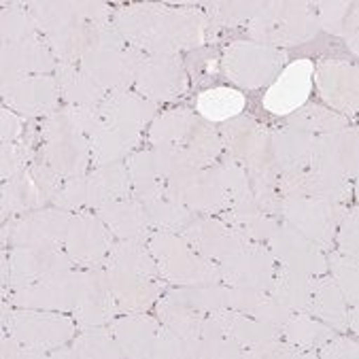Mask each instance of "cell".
Returning a JSON list of instances; mask_svg holds the SVG:
<instances>
[{"instance_id":"cell-1","label":"cell","mask_w":359,"mask_h":359,"mask_svg":"<svg viewBox=\"0 0 359 359\" xmlns=\"http://www.w3.org/2000/svg\"><path fill=\"white\" fill-rule=\"evenodd\" d=\"M132 49H147L151 55H177L204 43L206 18L191 9L168 7H130L113 18Z\"/></svg>"},{"instance_id":"cell-2","label":"cell","mask_w":359,"mask_h":359,"mask_svg":"<svg viewBox=\"0 0 359 359\" xmlns=\"http://www.w3.org/2000/svg\"><path fill=\"white\" fill-rule=\"evenodd\" d=\"M147 249L156 259L160 276L168 283L196 287L222 283L219 266L212 259L200 255L181 234L175 232H151Z\"/></svg>"},{"instance_id":"cell-3","label":"cell","mask_w":359,"mask_h":359,"mask_svg":"<svg viewBox=\"0 0 359 359\" xmlns=\"http://www.w3.org/2000/svg\"><path fill=\"white\" fill-rule=\"evenodd\" d=\"M317 30V15L304 3H262V9L249 22V32L259 45L278 49L300 45L313 39Z\"/></svg>"},{"instance_id":"cell-4","label":"cell","mask_w":359,"mask_h":359,"mask_svg":"<svg viewBox=\"0 0 359 359\" xmlns=\"http://www.w3.org/2000/svg\"><path fill=\"white\" fill-rule=\"evenodd\" d=\"M43 134H45L43 164H47L62 179L83 177L92 160L90 138L70 126L66 109L47 115Z\"/></svg>"},{"instance_id":"cell-5","label":"cell","mask_w":359,"mask_h":359,"mask_svg":"<svg viewBox=\"0 0 359 359\" xmlns=\"http://www.w3.org/2000/svg\"><path fill=\"white\" fill-rule=\"evenodd\" d=\"M3 321L7 332L26 346V357H45L47 351L64 346L77 327L75 319L34 309L9 315L5 306Z\"/></svg>"},{"instance_id":"cell-6","label":"cell","mask_w":359,"mask_h":359,"mask_svg":"<svg viewBox=\"0 0 359 359\" xmlns=\"http://www.w3.org/2000/svg\"><path fill=\"white\" fill-rule=\"evenodd\" d=\"M73 266L75 262L68 257L64 247L18 245L11 251H3V283L18 292L60 272L73 270Z\"/></svg>"},{"instance_id":"cell-7","label":"cell","mask_w":359,"mask_h":359,"mask_svg":"<svg viewBox=\"0 0 359 359\" xmlns=\"http://www.w3.org/2000/svg\"><path fill=\"white\" fill-rule=\"evenodd\" d=\"M166 198L183 204L198 215H212L228 210L230 194L224 175L217 166L187 168L166 181Z\"/></svg>"},{"instance_id":"cell-8","label":"cell","mask_w":359,"mask_h":359,"mask_svg":"<svg viewBox=\"0 0 359 359\" xmlns=\"http://www.w3.org/2000/svg\"><path fill=\"white\" fill-rule=\"evenodd\" d=\"M94 283V272L66 270L41 283H34L11 296V304L34 311H75L90 285Z\"/></svg>"},{"instance_id":"cell-9","label":"cell","mask_w":359,"mask_h":359,"mask_svg":"<svg viewBox=\"0 0 359 359\" xmlns=\"http://www.w3.org/2000/svg\"><path fill=\"white\" fill-rule=\"evenodd\" d=\"M285 51L259 43H232L224 53L226 75L243 88H262L285 66Z\"/></svg>"},{"instance_id":"cell-10","label":"cell","mask_w":359,"mask_h":359,"mask_svg":"<svg viewBox=\"0 0 359 359\" xmlns=\"http://www.w3.org/2000/svg\"><path fill=\"white\" fill-rule=\"evenodd\" d=\"M280 212L287 224L321 249L334 245L336 230L346 217L342 204H330L315 198H283Z\"/></svg>"},{"instance_id":"cell-11","label":"cell","mask_w":359,"mask_h":359,"mask_svg":"<svg viewBox=\"0 0 359 359\" xmlns=\"http://www.w3.org/2000/svg\"><path fill=\"white\" fill-rule=\"evenodd\" d=\"M226 145L232 154V162L241 164L249 177L276 175L272 160L270 132L249 117H236L224 126Z\"/></svg>"},{"instance_id":"cell-12","label":"cell","mask_w":359,"mask_h":359,"mask_svg":"<svg viewBox=\"0 0 359 359\" xmlns=\"http://www.w3.org/2000/svg\"><path fill=\"white\" fill-rule=\"evenodd\" d=\"M274 272H276V259L272 251L253 243L219 259L222 280L228 287H236V290L270 292Z\"/></svg>"},{"instance_id":"cell-13","label":"cell","mask_w":359,"mask_h":359,"mask_svg":"<svg viewBox=\"0 0 359 359\" xmlns=\"http://www.w3.org/2000/svg\"><path fill=\"white\" fill-rule=\"evenodd\" d=\"M113 247V232L96 215L79 212L70 217L64 251L83 268H102Z\"/></svg>"},{"instance_id":"cell-14","label":"cell","mask_w":359,"mask_h":359,"mask_svg":"<svg viewBox=\"0 0 359 359\" xmlns=\"http://www.w3.org/2000/svg\"><path fill=\"white\" fill-rule=\"evenodd\" d=\"M147 55H142L138 49L121 47V49H98L90 51L81 57L79 68L90 75L104 92H119L130 90L136 81V73Z\"/></svg>"},{"instance_id":"cell-15","label":"cell","mask_w":359,"mask_h":359,"mask_svg":"<svg viewBox=\"0 0 359 359\" xmlns=\"http://www.w3.org/2000/svg\"><path fill=\"white\" fill-rule=\"evenodd\" d=\"M181 236L204 257L208 259H224L232 253H236L238 249H243L245 245H249L251 241L238 232L234 226H230L224 219H215L210 215H200V217H194L187 228L181 232Z\"/></svg>"},{"instance_id":"cell-16","label":"cell","mask_w":359,"mask_h":359,"mask_svg":"<svg viewBox=\"0 0 359 359\" xmlns=\"http://www.w3.org/2000/svg\"><path fill=\"white\" fill-rule=\"evenodd\" d=\"M134 86L142 98L151 102L172 100L185 92L187 77L177 55H151L140 64Z\"/></svg>"},{"instance_id":"cell-17","label":"cell","mask_w":359,"mask_h":359,"mask_svg":"<svg viewBox=\"0 0 359 359\" xmlns=\"http://www.w3.org/2000/svg\"><path fill=\"white\" fill-rule=\"evenodd\" d=\"M268 243L274 259H278L285 268L309 276H321L327 270V257L323 255L321 247L302 236L290 224L278 226Z\"/></svg>"},{"instance_id":"cell-18","label":"cell","mask_w":359,"mask_h":359,"mask_svg":"<svg viewBox=\"0 0 359 359\" xmlns=\"http://www.w3.org/2000/svg\"><path fill=\"white\" fill-rule=\"evenodd\" d=\"M313 73L315 64L309 60H298L285 66L276 81L270 86L268 94L264 96V107L274 115L296 113L309 100L313 88Z\"/></svg>"},{"instance_id":"cell-19","label":"cell","mask_w":359,"mask_h":359,"mask_svg":"<svg viewBox=\"0 0 359 359\" xmlns=\"http://www.w3.org/2000/svg\"><path fill=\"white\" fill-rule=\"evenodd\" d=\"M68 210H36L20 217L13 228H7L3 234L5 241H11L13 247L18 245H47V247H64L68 224Z\"/></svg>"},{"instance_id":"cell-20","label":"cell","mask_w":359,"mask_h":359,"mask_svg":"<svg viewBox=\"0 0 359 359\" xmlns=\"http://www.w3.org/2000/svg\"><path fill=\"white\" fill-rule=\"evenodd\" d=\"M26 9L45 36L75 24L111 22V7L104 3H30Z\"/></svg>"},{"instance_id":"cell-21","label":"cell","mask_w":359,"mask_h":359,"mask_svg":"<svg viewBox=\"0 0 359 359\" xmlns=\"http://www.w3.org/2000/svg\"><path fill=\"white\" fill-rule=\"evenodd\" d=\"M311 168L338 175L346 181L357 177V130L342 128L315 138Z\"/></svg>"},{"instance_id":"cell-22","label":"cell","mask_w":359,"mask_h":359,"mask_svg":"<svg viewBox=\"0 0 359 359\" xmlns=\"http://www.w3.org/2000/svg\"><path fill=\"white\" fill-rule=\"evenodd\" d=\"M98 274L121 313H145L160 298V285L156 278L136 276L109 266L98 268Z\"/></svg>"},{"instance_id":"cell-23","label":"cell","mask_w":359,"mask_h":359,"mask_svg":"<svg viewBox=\"0 0 359 359\" xmlns=\"http://www.w3.org/2000/svg\"><path fill=\"white\" fill-rule=\"evenodd\" d=\"M313 79L321 98L332 104L336 111L344 115H353L357 111V68L342 60H325L321 62Z\"/></svg>"},{"instance_id":"cell-24","label":"cell","mask_w":359,"mask_h":359,"mask_svg":"<svg viewBox=\"0 0 359 359\" xmlns=\"http://www.w3.org/2000/svg\"><path fill=\"white\" fill-rule=\"evenodd\" d=\"M109 330L113 332L123 357H156V348L164 325L160 319H151L145 313H128L117 315Z\"/></svg>"},{"instance_id":"cell-25","label":"cell","mask_w":359,"mask_h":359,"mask_svg":"<svg viewBox=\"0 0 359 359\" xmlns=\"http://www.w3.org/2000/svg\"><path fill=\"white\" fill-rule=\"evenodd\" d=\"M3 98L11 111L22 115H49V111L60 100V88L53 77L36 75V77H24L15 79L7 86H3Z\"/></svg>"},{"instance_id":"cell-26","label":"cell","mask_w":359,"mask_h":359,"mask_svg":"<svg viewBox=\"0 0 359 359\" xmlns=\"http://www.w3.org/2000/svg\"><path fill=\"white\" fill-rule=\"evenodd\" d=\"M53 66V53L45 41L32 36L20 43H3V86L24 77L45 75Z\"/></svg>"},{"instance_id":"cell-27","label":"cell","mask_w":359,"mask_h":359,"mask_svg":"<svg viewBox=\"0 0 359 359\" xmlns=\"http://www.w3.org/2000/svg\"><path fill=\"white\" fill-rule=\"evenodd\" d=\"M100 117L107 126H115L130 132H142L156 117V102L142 98L140 94H132L130 90H119L107 94V98L98 107Z\"/></svg>"},{"instance_id":"cell-28","label":"cell","mask_w":359,"mask_h":359,"mask_svg":"<svg viewBox=\"0 0 359 359\" xmlns=\"http://www.w3.org/2000/svg\"><path fill=\"white\" fill-rule=\"evenodd\" d=\"M98 217L113 232V236L121 241H140L147 243L151 236V224L147 217L145 204L132 198L113 200L98 208Z\"/></svg>"},{"instance_id":"cell-29","label":"cell","mask_w":359,"mask_h":359,"mask_svg":"<svg viewBox=\"0 0 359 359\" xmlns=\"http://www.w3.org/2000/svg\"><path fill=\"white\" fill-rule=\"evenodd\" d=\"M315 138L317 136H313L300 128H294V126L274 130L270 134L274 166L283 168V172H296V170L311 168Z\"/></svg>"},{"instance_id":"cell-30","label":"cell","mask_w":359,"mask_h":359,"mask_svg":"<svg viewBox=\"0 0 359 359\" xmlns=\"http://www.w3.org/2000/svg\"><path fill=\"white\" fill-rule=\"evenodd\" d=\"M126 166L130 172V181H132V194H130L132 200L140 204H149L166 196V179L162 177L151 156V149L132 154Z\"/></svg>"},{"instance_id":"cell-31","label":"cell","mask_w":359,"mask_h":359,"mask_svg":"<svg viewBox=\"0 0 359 359\" xmlns=\"http://www.w3.org/2000/svg\"><path fill=\"white\" fill-rule=\"evenodd\" d=\"M55 81L60 88V96L68 104L77 107H100L107 98V92L79 68V64H57Z\"/></svg>"},{"instance_id":"cell-32","label":"cell","mask_w":359,"mask_h":359,"mask_svg":"<svg viewBox=\"0 0 359 359\" xmlns=\"http://www.w3.org/2000/svg\"><path fill=\"white\" fill-rule=\"evenodd\" d=\"M73 315H75L79 330L109 325L117 315H121L115 298L109 294L98 270L94 272V283L90 285V290L86 292V296L81 298V302L77 304Z\"/></svg>"},{"instance_id":"cell-33","label":"cell","mask_w":359,"mask_h":359,"mask_svg":"<svg viewBox=\"0 0 359 359\" xmlns=\"http://www.w3.org/2000/svg\"><path fill=\"white\" fill-rule=\"evenodd\" d=\"M313 278L315 276L290 270L285 266H276L274 280L268 294L292 313H309L313 300Z\"/></svg>"},{"instance_id":"cell-34","label":"cell","mask_w":359,"mask_h":359,"mask_svg":"<svg viewBox=\"0 0 359 359\" xmlns=\"http://www.w3.org/2000/svg\"><path fill=\"white\" fill-rule=\"evenodd\" d=\"M346 306L348 304L332 276H321L319 280L317 276L313 278V300H311L309 315L330 323V327L334 330H346V321H348Z\"/></svg>"},{"instance_id":"cell-35","label":"cell","mask_w":359,"mask_h":359,"mask_svg":"<svg viewBox=\"0 0 359 359\" xmlns=\"http://www.w3.org/2000/svg\"><path fill=\"white\" fill-rule=\"evenodd\" d=\"M212 317L217 319V323L222 325L226 336L232 338L243 351L280 336L278 330L253 319L251 315H245V313H238V311H232V309L217 311V313H212Z\"/></svg>"},{"instance_id":"cell-36","label":"cell","mask_w":359,"mask_h":359,"mask_svg":"<svg viewBox=\"0 0 359 359\" xmlns=\"http://www.w3.org/2000/svg\"><path fill=\"white\" fill-rule=\"evenodd\" d=\"M88 187H90V198H92V208H100L107 202L113 200H123L130 198L132 194V181L126 164H107V166H96V170L88 177Z\"/></svg>"},{"instance_id":"cell-37","label":"cell","mask_w":359,"mask_h":359,"mask_svg":"<svg viewBox=\"0 0 359 359\" xmlns=\"http://www.w3.org/2000/svg\"><path fill=\"white\" fill-rule=\"evenodd\" d=\"M138 142H140V132H130V130H121V128L104 123L90 138L92 162L94 166L115 164L117 160L130 156L134 147H138Z\"/></svg>"},{"instance_id":"cell-38","label":"cell","mask_w":359,"mask_h":359,"mask_svg":"<svg viewBox=\"0 0 359 359\" xmlns=\"http://www.w3.org/2000/svg\"><path fill=\"white\" fill-rule=\"evenodd\" d=\"M104 266L117 268V270H123V272H130L136 276H145V278L160 276V270L147 249V243H140V241L113 243Z\"/></svg>"},{"instance_id":"cell-39","label":"cell","mask_w":359,"mask_h":359,"mask_svg":"<svg viewBox=\"0 0 359 359\" xmlns=\"http://www.w3.org/2000/svg\"><path fill=\"white\" fill-rule=\"evenodd\" d=\"M280 332H283L280 338L287 340L290 344H294L298 351H315V348H321L334 336V327L321 323L319 319H315L309 313L292 315L290 319H287V323L280 327Z\"/></svg>"},{"instance_id":"cell-40","label":"cell","mask_w":359,"mask_h":359,"mask_svg":"<svg viewBox=\"0 0 359 359\" xmlns=\"http://www.w3.org/2000/svg\"><path fill=\"white\" fill-rule=\"evenodd\" d=\"M49 198L41 191L39 183L34 181L32 172H30V166L13 177L11 181H7L3 185V215L9 217L11 215H22V212H28L32 208H41L45 206Z\"/></svg>"},{"instance_id":"cell-41","label":"cell","mask_w":359,"mask_h":359,"mask_svg":"<svg viewBox=\"0 0 359 359\" xmlns=\"http://www.w3.org/2000/svg\"><path fill=\"white\" fill-rule=\"evenodd\" d=\"M51 357H123V351L119 348L113 332L104 325L98 327H86L81 330L79 338L75 340L73 348L66 351H51Z\"/></svg>"},{"instance_id":"cell-42","label":"cell","mask_w":359,"mask_h":359,"mask_svg":"<svg viewBox=\"0 0 359 359\" xmlns=\"http://www.w3.org/2000/svg\"><path fill=\"white\" fill-rule=\"evenodd\" d=\"M247 98L232 88H212L198 96V115L208 121H228L243 113Z\"/></svg>"},{"instance_id":"cell-43","label":"cell","mask_w":359,"mask_h":359,"mask_svg":"<svg viewBox=\"0 0 359 359\" xmlns=\"http://www.w3.org/2000/svg\"><path fill=\"white\" fill-rule=\"evenodd\" d=\"M172 302H179L183 306H189L198 313L212 315L217 311L230 309V287L228 285H196L185 287V290L172 292L166 296Z\"/></svg>"},{"instance_id":"cell-44","label":"cell","mask_w":359,"mask_h":359,"mask_svg":"<svg viewBox=\"0 0 359 359\" xmlns=\"http://www.w3.org/2000/svg\"><path fill=\"white\" fill-rule=\"evenodd\" d=\"M158 317L166 330L175 332L183 340H198L202 336V325L206 319L204 313H198L179 302H172L166 296L158 302Z\"/></svg>"},{"instance_id":"cell-45","label":"cell","mask_w":359,"mask_h":359,"mask_svg":"<svg viewBox=\"0 0 359 359\" xmlns=\"http://www.w3.org/2000/svg\"><path fill=\"white\" fill-rule=\"evenodd\" d=\"M196 115L187 109H175L154 119L149 128V140L154 145H183L185 138L189 136Z\"/></svg>"},{"instance_id":"cell-46","label":"cell","mask_w":359,"mask_h":359,"mask_svg":"<svg viewBox=\"0 0 359 359\" xmlns=\"http://www.w3.org/2000/svg\"><path fill=\"white\" fill-rule=\"evenodd\" d=\"M290 126L300 128L313 136H317V134L321 136V134H332L342 128H348V119H346V115H342L338 111H330L319 104H306L290 115Z\"/></svg>"},{"instance_id":"cell-47","label":"cell","mask_w":359,"mask_h":359,"mask_svg":"<svg viewBox=\"0 0 359 359\" xmlns=\"http://www.w3.org/2000/svg\"><path fill=\"white\" fill-rule=\"evenodd\" d=\"M183 147L189 151V156L196 160V164L200 168H206V166H212L215 162H217L224 142H222V136L215 132L208 123L196 119L189 136L183 142Z\"/></svg>"},{"instance_id":"cell-48","label":"cell","mask_w":359,"mask_h":359,"mask_svg":"<svg viewBox=\"0 0 359 359\" xmlns=\"http://www.w3.org/2000/svg\"><path fill=\"white\" fill-rule=\"evenodd\" d=\"M145 208H147V217H149L151 228H156L160 232L181 234L187 228V224L194 219L189 208H185L183 204H179L166 196L156 200V202L145 204Z\"/></svg>"},{"instance_id":"cell-49","label":"cell","mask_w":359,"mask_h":359,"mask_svg":"<svg viewBox=\"0 0 359 359\" xmlns=\"http://www.w3.org/2000/svg\"><path fill=\"white\" fill-rule=\"evenodd\" d=\"M348 9H351V3H319L315 11L319 28L340 34L348 43H351V36L353 41H357V13L355 11L351 13Z\"/></svg>"},{"instance_id":"cell-50","label":"cell","mask_w":359,"mask_h":359,"mask_svg":"<svg viewBox=\"0 0 359 359\" xmlns=\"http://www.w3.org/2000/svg\"><path fill=\"white\" fill-rule=\"evenodd\" d=\"M327 268L332 270V278L342 292L346 304L353 309L357 306V259H351L338 251L330 253L327 257Z\"/></svg>"},{"instance_id":"cell-51","label":"cell","mask_w":359,"mask_h":359,"mask_svg":"<svg viewBox=\"0 0 359 359\" xmlns=\"http://www.w3.org/2000/svg\"><path fill=\"white\" fill-rule=\"evenodd\" d=\"M36 24L28 9H18L11 5V11H3V43H20L32 39Z\"/></svg>"},{"instance_id":"cell-52","label":"cell","mask_w":359,"mask_h":359,"mask_svg":"<svg viewBox=\"0 0 359 359\" xmlns=\"http://www.w3.org/2000/svg\"><path fill=\"white\" fill-rule=\"evenodd\" d=\"M259 9L262 3H217L210 5V15L219 26H241L245 22L249 24Z\"/></svg>"},{"instance_id":"cell-53","label":"cell","mask_w":359,"mask_h":359,"mask_svg":"<svg viewBox=\"0 0 359 359\" xmlns=\"http://www.w3.org/2000/svg\"><path fill=\"white\" fill-rule=\"evenodd\" d=\"M66 115H68L70 126H73L77 132H81L83 136H88V138H92V136L104 126L98 107H77V104H68V107H66Z\"/></svg>"},{"instance_id":"cell-54","label":"cell","mask_w":359,"mask_h":359,"mask_svg":"<svg viewBox=\"0 0 359 359\" xmlns=\"http://www.w3.org/2000/svg\"><path fill=\"white\" fill-rule=\"evenodd\" d=\"M30 147L18 142H3V179H13L28 168Z\"/></svg>"},{"instance_id":"cell-55","label":"cell","mask_w":359,"mask_h":359,"mask_svg":"<svg viewBox=\"0 0 359 359\" xmlns=\"http://www.w3.org/2000/svg\"><path fill=\"white\" fill-rule=\"evenodd\" d=\"M334 243H336L334 251H338L351 259H357V215L355 212H348L342 226H338Z\"/></svg>"},{"instance_id":"cell-56","label":"cell","mask_w":359,"mask_h":359,"mask_svg":"<svg viewBox=\"0 0 359 359\" xmlns=\"http://www.w3.org/2000/svg\"><path fill=\"white\" fill-rule=\"evenodd\" d=\"M321 357H357V342L348 336H332L321 346Z\"/></svg>"},{"instance_id":"cell-57","label":"cell","mask_w":359,"mask_h":359,"mask_svg":"<svg viewBox=\"0 0 359 359\" xmlns=\"http://www.w3.org/2000/svg\"><path fill=\"white\" fill-rule=\"evenodd\" d=\"M20 134H22L20 117L15 113H11V111H3V132H0L3 142H13Z\"/></svg>"}]
</instances>
